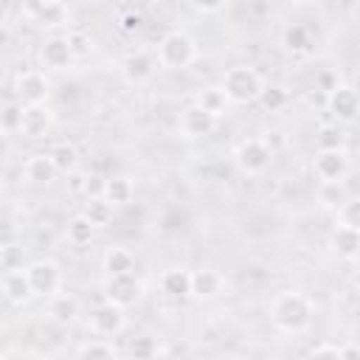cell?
Wrapping results in <instances>:
<instances>
[{"label": "cell", "mask_w": 360, "mask_h": 360, "mask_svg": "<svg viewBox=\"0 0 360 360\" xmlns=\"http://www.w3.org/2000/svg\"><path fill=\"white\" fill-rule=\"evenodd\" d=\"M312 315H315V304L301 290H284L270 304V321H273V326L278 332H287V335L307 332L309 323H312Z\"/></svg>", "instance_id": "1"}, {"label": "cell", "mask_w": 360, "mask_h": 360, "mask_svg": "<svg viewBox=\"0 0 360 360\" xmlns=\"http://www.w3.org/2000/svg\"><path fill=\"white\" fill-rule=\"evenodd\" d=\"M197 53H200L197 39H194L188 31L174 28V31H166V34L160 37L158 51H155V59H158V65L166 68V70H183V68H188V65L197 59Z\"/></svg>", "instance_id": "2"}, {"label": "cell", "mask_w": 360, "mask_h": 360, "mask_svg": "<svg viewBox=\"0 0 360 360\" xmlns=\"http://www.w3.org/2000/svg\"><path fill=\"white\" fill-rule=\"evenodd\" d=\"M219 84H222L231 104H253V101H259L264 79L259 76V70H253L248 65H233V68L225 70Z\"/></svg>", "instance_id": "3"}, {"label": "cell", "mask_w": 360, "mask_h": 360, "mask_svg": "<svg viewBox=\"0 0 360 360\" xmlns=\"http://www.w3.org/2000/svg\"><path fill=\"white\" fill-rule=\"evenodd\" d=\"M233 163L242 174L248 177H259L270 169L273 163V146L264 138H245L236 143L233 149Z\"/></svg>", "instance_id": "4"}, {"label": "cell", "mask_w": 360, "mask_h": 360, "mask_svg": "<svg viewBox=\"0 0 360 360\" xmlns=\"http://www.w3.org/2000/svg\"><path fill=\"white\" fill-rule=\"evenodd\" d=\"M101 295H104V301L129 309V307H135L143 298V281L135 276V270L132 273H115V276L104 278Z\"/></svg>", "instance_id": "5"}, {"label": "cell", "mask_w": 360, "mask_h": 360, "mask_svg": "<svg viewBox=\"0 0 360 360\" xmlns=\"http://www.w3.org/2000/svg\"><path fill=\"white\" fill-rule=\"evenodd\" d=\"M349 169H352V160L346 149H318L312 158V172L321 180V186L343 183Z\"/></svg>", "instance_id": "6"}, {"label": "cell", "mask_w": 360, "mask_h": 360, "mask_svg": "<svg viewBox=\"0 0 360 360\" xmlns=\"http://www.w3.org/2000/svg\"><path fill=\"white\" fill-rule=\"evenodd\" d=\"M25 273H28L34 298L37 295L51 298V295H56L62 290V267L53 259H34V262H28L25 264Z\"/></svg>", "instance_id": "7"}, {"label": "cell", "mask_w": 360, "mask_h": 360, "mask_svg": "<svg viewBox=\"0 0 360 360\" xmlns=\"http://www.w3.org/2000/svg\"><path fill=\"white\" fill-rule=\"evenodd\" d=\"M87 326L98 338H115V335H121L127 329V309L124 307H115L110 301H101L98 307L90 309Z\"/></svg>", "instance_id": "8"}, {"label": "cell", "mask_w": 360, "mask_h": 360, "mask_svg": "<svg viewBox=\"0 0 360 360\" xmlns=\"http://www.w3.org/2000/svg\"><path fill=\"white\" fill-rule=\"evenodd\" d=\"M14 96L22 107L28 104H48L51 98V82L39 70H22L14 79Z\"/></svg>", "instance_id": "9"}, {"label": "cell", "mask_w": 360, "mask_h": 360, "mask_svg": "<svg viewBox=\"0 0 360 360\" xmlns=\"http://www.w3.org/2000/svg\"><path fill=\"white\" fill-rule=\"evenodd\" d=\"M326 110L335 118V124H352L357 118V110H360L354 87L338 82L332 90H326Z\"/></svg>", "instance_id": "10"}, {"label": "cell", "mask_w": 360, "mask_h": 360, "mask_svg": "<svg viewBox=\"0 0 360 360\" xmlns=\"http://www.w3.org/2000/svg\"><path fill=\"white\" fill-rule=\"evenodd\" d=\"M155 68H158V59L149 53V51H129L124 59H121V73L129 84H143L155 76Z\"/></svg>", "instance_id": "11"}, {"label": "cell", "mask_w": 360, "mask_h": 360, "mask_svg": "<svg viewBox=\"0 0 360 360\" xmlns=\"http://www.w3.org/2000/svg\"><path fill=\"white\" fill-rule=\"evenodd\" d=\"M53 127V112L48 104H28L22 107V124L20 132L25 138H45Z\"/></svg>", "instance_id": "12"}, {"label": "cell", "mask_w": 360, "mask_h": 360, "mask_svg": "<svg viewBox=\"0 0 360 360\" xmlns=\"http://www.w3.org/2000/svg\"><path fill=\"white\" fill-rule=\"evenodd\" d=\"M214 127H217V118L197 104H188L180 115V135L183 138H205L214 132Z\"/></svg>", "instance_id": "13"}, {"label": "cell", "mask_w": 360, "mask_h": 360, "mask_svg": "<svg viewBox=\"0 0 360 360\" xmlns=\"http://www.w3.org/2000/svg\"><path fill=\"white\" fill-rule=\"evenodd\" d=\"M3 295L14 304V307H25L31 298H34V290H31V281H28V273L25 267H14V270H6L3 273Z\"/></svg>", "instance_id": "14"}, {"label": "cell", "mask_w": 360, "mask_h": 360, "mask_svg": "<svg viewBox=\"0 0 360 360\" xmlns=\"http://www.w3.org/2000/svg\"><path fill=\"white\" fill-rule=\"evenodd\" d=\"M329 245H332V250H335L340 259L354 262L357 253H360V228L346 225V222H338V225L332 228V233H329Z\"/></svg>", "instance_id": "15"}, {"label": "cell", "mask_w": 360, "mask_h": 360, "mask_svg": "<svg viewBox=\"0 0 360 360\" xmlns=\"http://www.w3.org/2000/svg\"><path fill=\"white\" fill-rule=\"evenodd\" d=\"M222 290H225L222 273H217V270H211V267H202V270H194V273H191V298L211 301V298L222 295Z\"/></svg>", "instance_id": "16"}, {"label": "cell", "mask_w": 360, "mask_h": 360, "mask_svg": "<svg viewBox=\"0 0 360 360\" xmlns=\"http://www.w3.org/2000/svg\"><path fill=\"white\" fill-rule=\"evenodd\" d=\"M48 315H51L53 323L70 326V323L82 315V304H79V298H76L73 292H62V290H59L56 295L48 298Z\"/></svg>", "instance_id": "17"}, {"label": "cell", "mask_w": 360, "mask_h": 360, "mask_svg": "<svg viewBox=\"0 0 360 360\" xmlns=\"http://www.w3.org/2000/svg\"><path fill=\"white\" fill-rule=\"evenodd\" d=\"M39 62H42V68H48V70H68V68L73 65L68 39H65V37H51V39H45V45L39 48Z\"/></svg>", "instance_id": "18"}, {"label": "cell", "mask_w": 360, "mask_h": 360, "mask_svg": "<svg viewBox=\"0 0 360 360\" xmlns=\"http://www.w3.org/2000/svg\"><path fill=\"white\" fill-rule=\"evenodd\" d=\"M22 174H25V180L34 183V186H51L59 172H56L53 160L48 158V152H37V155H31V158L25 160Z\"/></svg>", "instance_id": "19"}, {"label": "cell", "mask_w": 360, "mask_h": 360, "mask_svg": "<svg viewBox=\"0 0 360 360\" xmlns=\"http://www.w3.org/2000/svg\"><path fill=\"white\" fill-rule=\"evenodd\" d=\"M160 292L166 298H188L191 295V270L186 267H169L160 273Z\"/></svg>", "instance_id": "20"}, {"label": "cell", "mask_w": 360, "mask_h": 360, "mask_svg": "<svg viewBox=\"0 0 360 360\" xmlns=\"http://www.w3.org/2000/svg\"><path fill=\"white\" fill-rule=\"evenodd\" d=\"M194 104H197V107H202L205 112H211L214 118L225 115V110L231 107V101H228V96H225L222 84H205V87H200V90H197V96H194Z\"/></svg>", "instance_id": "21"}, {"label": "cell", "mask_w": 360, "mask_h": 360, "mask_svg": "<svg viewBox=\"0 0 360 360\" xmlns=\"http://www.w3.org/2000/svg\"><path fill=\"white\" fill-rule=\"evenodd\" d=\"M281 45H284V51L292 53V56H307V53L312 51V34H309L307 25L292 22V25L284 28V34H281Z\"/></svg>", "instance_id": "22"}, {"label": "cell", "mask_w": 360, "mask_h": 360, "mask_svg": "<svg viewBox=\"0 0 360 360\" xmlns=\"http://www.w3.org/2000/svg\"><path fill=\"white\" fill-rule=\"evenodd\" d=\"M132 194H135V186H132V180L129 177H124V174H115V177H107L104 180V200L107 202H112L115 208L118 205H127L129 200H132Z\"/></svg>", "instance_id": "23"}, {"label": "cell", "mask_w": 360, "mask_h": 360, "mask_svg": "<svg viewBox=\"0 0 360 360\" xmlns=\"http://www.w3.org/2000/svg\"><path fill=\"white\" fill-rule=\"evenodd\" d=\"M48 158L53 160L56 172H65V174L76 172V166H79V149H76L70 141H56V143L48 149Z\"/></svg>", "instance_id": "24"}, {"label": "cell", "mask_w": 360, "mask_h": 360, "mask_svg": "<svg viewBox=\"0 0 360 360\" xmlns=\"http://www.w3.org/2000/svg\"><path fill=\"white\" fill-rule=\"evenodd\" d=\"M101 267L107 276H115V273H132L135 270V253L127 250V248H110L101 259Z\"/></svg>", "instance_id": "25"}, {"label": "cell", "mask_w": 360, "mask_h": 360, "mask_svg": "<svg viewBox=\"0 0 360 360\" xmlns=\"http://www.w3.org/2000/svg\"><path fill=\"white\" fill-rule=\"evenodd\" d=\"M112 211H115V205H112V202H107L104 197H90L82 214L90 219V225H93V228H104V225H110V222H112Z\"/></svg>", "instance_id": "26"}, {"label": "cell", "mask_w": 360, "mask_h": 360, "mask_svg": "<svg viewBox=\"0 0 360 360\" xmlns=\"http://www.w3.org/2000/svg\"><path fill=\"white\" fill-rule=\"evenodd\" d=\"M76 354L84 360H107V357H115V346L107 338H96V340H84L76 349Z\"/></svg>", "instance_id": "27"}, {"label": "cell", "mask_w": 360, "mask_h": 360, "mask_svg": "<svg viewBox=\"0 0 360 360\" xmlns=\"http://www.w3.org/2000/svg\"><path fill=\"white\" fill-rule=\"evenodd\" d=\"M315 146L318 149H346V132L340 129V124H326L318 129Z\"/></svg>", "instance_id": "28"}, {"label": "cell", "mask_w": 360, "mask_h": 360, "mask_svg": "<svg viewBox=\"0 0 360 360\" xmlns=\"http://www.w3.org/2000/svg\"><path fill=\"white\" fill-rule=\"evenodd\" d=\"M93 231H96V228L90 225V219H87L84 214H79V217H73V219L68 222V242H70V245H76V248L90 245Z\"/></svg>", "instance_id": "29"}, {"label": "cell", "mask_w": 360, "mask_h": 360, "mask_svg": "<svg viewBox=\"0 0 360 360\" xmlns=\"http://www.w3.org/2000/svg\"><path fill=\"white\" fill-rule=\"evenodd\" d=\"M20 124H22V104L20 101L0 104V132L14 135V132H20Z\"/></svg>", "instance_id": "30"}, {"label": "cell", "mask_w": 360, "mask_h": 360, "mask_svg": "<svg viewBox=\"0 0 360 360\" xmlns=\"http://www.w3.org/2000/svg\"><path fill=\"white\" fill-rule=\"evenodd\" d=\"M37 22H39L42 28H59V25H65V22H68V8H65V3H62V0L45 3L42 14L37 17Z\"/></svg>", "instance_id": "31"}, {"label": "cell", "mask_w": 360, "mask_h": 360, "mask_svg": "<svg viewBox=\"0 0 360 360\" xmlns=\"http://www.w3.org/2000/svg\"><path fill=\"white\" fill-rule=\"evenodd\" d=\"M65 39H68V48H70V56H73V62L76 59H84V56H90V51H93V39H90V34H84V31H68L65 34Z\"/></svg>", "instance_id": "32"}, {"label": "cell", "mask_w": 360, "mask_h": 360, "mask_svg": "<svg viewBox=\"0 0 360 360\" xmlns=\"http://www.w3.org/2000/svg\"><path fill=\"white\" fill-rule=\"evenodd\" d=\"M259 101H262V107L264 110H281L284 104H287V90L281 87V84H264L262 87V93H259Z\"/></svg>", "instance_id": "33"}, {"label": "cell", "mask_w": 360, "mask_h": 360, "mask_svg": "<svg viewBox=\"0 0 360 360\" xmlns=\"http://www.w3.org/2000/svg\"><path fill=\"white\" fill-rule=\"evenodd\" d=\"M129 354L138 357V360H149V357H158V354H160V346H158L155 338L141 335V338H132V343H129Z\"/></svg>", "instance_id": "34"}, {"label": "cell", "mask_w": 360, "mask_h": 360, "mask_svg": "<svg viewBox=\"0 0 360 360\" xmlns=\"http://www.w3.org/2000/svg\"><path fill=\"white\" fill-rule=\"evenodd\" d=\"M25 253L20 245L8 242V245H0V267L3 270H14V267H25Z\"/></svg>", "instance_id": "35"}, {"label": "cell", "mask_w": 360, "mask_h": 360, "mask_svg": "<svg viewBox=\"0 0 360 360\" xmlns=\"http://www.w3.org/2000/svg\"><path fill=\"white\" fill-rule=\"evenodd\" d=\"M115 22H118V31H124V34H135V31L143 28V14L135 11V8H127V11L118 14Z\"/></svg>", "instance_id": "36"}, {"label": "cell", "mask_w": 360, "mask_h": 360, "mask_svg": "<svg viewBox=\"0 0 360 360\" xmlns=\"http://www.w3.org/2000/svg\"><path fill=\"white\" fill-rule=\"evenodd\" d=\"M338 222H346V225L360 228V202L357 200H343L338 205Z\"/></svg>", "instance_id": "37"}, {"label": "cell", "mask_w": 360, "mask_h": 360, "mask_svg": "<svg viewBox=\"0 0 360 360\" xmlns=\"http://www.w3.org/2000/svg\"><path fill=\"white\" fill-rule=\"evenodd\" d=\"M104 180H107V177H101L98 172L84 174V186H82V191L87 194V200H90V197H101V194H104Z\"/></svg>", "instance_id": "38"}, {"label": "cell", "mask_w": 360, "mask_h": 360, "mask_svg": "<svg viewBox=\"0 0 360 360\" xmlns=\"http://www.w3.org/2000/svg\"><path fill=\"white\" fill-rule=\"evenodd\" d=\"M340 186H343V183H329V186H323V191H321V200H323V205H332V208H338V205L343 202V191H340Z\"/></svg>", "instance_id": "39"}, {"label": "cell", "mask_w": 360, "mask_h": 360, "mask_svg": "<svg viewBox=\"0 0 360 360\" xmlns=\"http://www.w3.org/2000/svg\"><path fill=\"white\" fill-rule=\"evenodd\" d=\"M188 6L194 11H200V14H214V11H219L225 6V0H188Z\"/></svg>", "instance_id": "40"}, {"label": "cell", "mask_w": 360, "mask_h": 360, "mask_svg": "<svg viewBox=\"0 0 360 360\" xmlns=\"http://www.w3.org/2000/svg\"><path fill=\"white\" fill-rule=\"evenodd\" d=\"M307 354L309 357H338V343H318Z\"/></svg>", "instance_id": "41"}, {"label": "cell", "mask_w": 360, "mask_h": 360, "mask_svg": "<svg viewBox=\"0 0 360 360\" xmlns=\"http://www.w3.org/2000/svg\"><path fill=\"white\" fill-rule=\"evenodd\" d=\"M360 346L357 343H338V360H357Z\"/></svg>", "instance_id": "42"}, {"label": "cell", "mask_w": 360, "mask_h": 360, "mask_svg": "<svg viewBox=\"0 0 360 360\" xmlns=\"http://www.w3.org/2000/svg\"><path fill=\"white\" fill-rule=\"evenodd\" d=\"M42 8H45V0H22V14L31 20H37L42 14Z\"/></svg>", "instance_id": "43"}, {"label": "cell", "mask_w": 360, "mask_h": 360, "mask_svg": "<svg viewBox=\"0 0 360 360\" xmlns=\"http://www.w3.org/2000/svg\"><path fill=\"white\" fill-rule=\"evenodd\" d=\"M70 174H73V172H70ZM82 186H84V174H73V177H70V188H73V191H82Z\"/></svg>", "instance_id": "44"}, {"label": "cell", "mask_w": 360, "mask_h": 360, "mask_svg": "<svg viewBox=\"0 0 360 360\" xmlns=\"http://www.w3.org/2000/svg\"><path fill=\"white\" fill-rule=\"evenodd\" d=\"M290 3H307V0H290Z\"/></svg>", "instance_id": "45"}, {"label": "cell", "mask_w": 360, "mask_h": 360, "mask_svg": "<svg viewBox=\"0 0 360 360\" xmlns=\"http://www.w3.org/2000/svg\"><path fill=\"white\" fill-rule=\"evenodd\" d=\"M45 3H56V0H45Z\"/></svg>", "instance_id": "46"}]
</instances>
